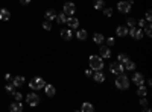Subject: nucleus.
<instances>
[{
    "label": "nucleus",
    "mask_w": 152,
    "mask_h": 112,
    "mask_svg": "<svg viewBox=\"0 0 152 112\" xmlns=\"http://www.w3.org/2000/svg\"><path fill=\"white\" fill-rule=\"evenodd\" d=\"M116 87H117L119 89H128L129 88V79L126 74H117V77H116Z\"/></svg>",
    "instance_id": "f257e3e1"
},
{
    "label": "nucleus",
    "mask_w": 152,
    "mask_h": 112,
    "mask_svg": "<svg viewBox=\"0 0 152 112\" xmlns=\"http://www.w3.org/2000/svg\"><path fill=\"white\" fill-rule=\"evenodd\" d=\"M90 67H91V70L97 71V70H102L103 68V61H102V58L101 56H90Z\"/></svg>",
    "instance_id": "f03ea898"
},
{
    "label": "nucleus",
    "mask_w": 152,
    "mask_h": 112,
    "mask_svg": "<svg viewBox=\"0 0 152 112\" xmlns=\"http://www.w3.org/2000/svg\"><path fill=\"white\" fill-rule=\"evenodd\" d=\"M44 85H46V82H44L41 77H34V79L29 82V88L31 89H43Z\"/></svg>",
    "instance_id": "7ed1b4c3"
},
{
    "label": "nucleus",
    "mask_w": 152,
    "mask_h": 112,
    "mask_svg": "<svg viewBox=\"0 0 152 112\" xmlns=\"http://www.w3.org/2000/svg\"><path fill=\"white\" fill-rule=\"evenodd\" d=\"M131 8H132V2H126V0H123V2H119L117 5V9L123 14H128L131 11Z\"/></svg>",
    "instance_id": "20e7f679"
},
{
    "label": "nucleus",
    "mask_w": 152,
    "mask_h": 112,
    "mask_svg": "<svg viewBox=\"0 0 152 112\" xmlns=\"http://www.w3.org/2000/svg\"><path fill=\"white\" fill-rule=\"evenodd\" d=\"M26 101H28L32 108H34V106H37L38 103H40V97H38V94H35V92L28 94V96H26Z\"/></svg>",
    "instance_id": "39448f33"
},
{
    "label": "nucleus",
    "mask_w": 152,
    "mask_h": 112,
    "mask_svg": "<svg viewBox=\"0 0 152 112\" xmlns=\"http://www.w3.org/2000/svg\"><path fill=\"white\" fill-rule=\"evenodd\" d=\"M128 33H131V37L136 38V39H141L143 38V30L140 27H136V26H134V27H129Z\"/></svg>",
    "instance_id": "423d86ee"
},
{
    "label": "nucleus",
    "mask_w": 152,
    "mask_h": 112,
    "mask_svg": "<svg viewBox=\"0 0 152 112\" xmlns=\"http://www.w3.org/2000/svg\"><path fill=\"white\" fill-rule=\"evenodd\" d=\"M110 70H111L113 74L117 76V74H120V73L125 71V68H123V64H120V62H114V64L110 65Z\"/></svg>",
    "instance_id": "0eeeda50"
},
{
    "label": "nucleus",
    "mask_w": 152,
    "mask_h": 112,
    "mask_svg": "<svg viewBox=\"0 0 152 112\" xmlns=\"http://www.w3.org/2000/svg\"><path fill=\"white\" fill-rule=\"evenodd\" d=\"M75 11H76V8H75V3H71V2H67V3L64 5V14H67L69 17H70V15H73V14H75Z\"/></svg>",
    "instance_id": "6e6552de"
},
{
    "label": "nucleus",
    "mask_w": 152,
    "mask_h": 112,
    "mask_svg": "<svg viewBox=\"0 0 152 112\" xmlns=\"http://www.w3.org/2000/svg\"><path fill=\"white\" fill-rule=\"evenodd\" d=\"M67 24H69V27L70 29H78L79 27V20L78 18H75V17H69V18H67V21H66Z\"/></svg>",
    "instance_id": "1a4fd4ad"
},
{
    "label": "nucleus",
    "mask_w": 152,
    "mask_h": 112,
    "mask_svg": "<svg viewBox=\"0 0 152 112\" xmlns=\"http://www.w3.org/2000/svg\"><path fill=\"white\" fill-rule=\"evenodd\" d=\"M12 85L15 88H19V87H21V85L24 83V77L23 76H15V77H12Z\"/></svg>",
    "instance_id": "9d476101"
},
{
    "label": "nucleus",
    "mask_w": 152,
    "mask_h": 112,
    "mask_svg": "<svg viewBox=\"0 0 152 112\" xmlns=\"http://www.w3.org/2000/svg\"><path fill=\"white\" fill-rule=\"evenodd\" d=\"M93 76V79H94V82H103L105 80V74L102 73V70H97V71H94V74H91Z\"/></svg>",
    "instance_id": "9b49d317"
},
{
    "label": "nucleus",
    "mask_w": 152,
    "mask_h": 112,
    "mask_svg": "<svg viewBox=\"0 0 152 112\" xmlns=\"http://www.w3.org/2000/svg\"><path fill=\"white\" fill-rule=\"evenodd\" d=\"M132 82L136 85H143V82H145V77H143L141 73H136L132 76Z\"/></svg>",
    "instance_id": "f8f14e48"
},
{
    "label": "nucleus",
    "mask_w": 152,
    "mask_h": 112,
    "mask_svg": "<svg viewBox=\"0 0 152 112\" xmlns=\"http://www.w3.org/2000/svg\"><path fill=\"white\" fill-rule=\"evenodd\" d=\"M99 53H101V58H102V59H103V58L108 59V58L111 56V51H110V49L106 47V46H102V47L99 49Z\"/></svg>",
    "instance_id": "ddd939ff"
},
{
    "label": "nucleus",
    "mask_w": 152,
    "mask_h": 112,
    "mask_svg": "<svg viewBox=\"0 0 152 112\" xmlns=\"http://www.w3.org/2000/svg\"><path fill=\"white\" fill-rule=\"evenodd\" d=\"M9 111H12V112H21V111H23L21 101H14L12 105L9 106Z\"/></svg>",
    "instance_id": "4468645a"
},
{
    "label": "nucleus",
    "mask_w": 152,
    "mask_h": 112,
    "mask_svg": "<svg viewBox=\"0 0 152 112\" xmlns=\"http://www.w3.org/2000/svg\"><path fill=\"white\" fill-rule=\"evenodd\" d=\"M61 37L64 38V39H67V41H70L71 37H73V32H71L70 27H69V29H62V30H61Z\"/></svg>",
    "instance_id": "2eb2a0df"
},
{
    "label": "nucleus",
    "mask_w": 152,
    "mask_h": 112,
    "mask_svg": "<svg viewBox=\"0 0 152 112\" xmlns=\"http://www.w3.org/2000/svg\"><path fill=\"white\" fill-rule=\"evenodd\" d=\"M44 91H46V96H49V97H53L55 96V92H56V89H55V87L53 85H44Z\"/></svg>",
    "instance_id": "dca6fc26"
},
{
    "label": "nucleus",
    "mask_w": 152,
    "mask_h": 112,
    "mask_svg": "<svg viewBox=\"0 0 152 112\" xmlns=\"http://www.w3.org/2000/svg\"><path fill=\"white\" fill-rule=\"evenodd\" d=\"M123 68L125 70H128V71H131V70H136V64H134L131 59H126V61L123 62Z\"/></svg>",
    "instance_id": "f3484780"
},
{
    "label": "nucleus",
    "mask_w": 152,
    "mask_h": 112,
    "mask_svg": "<svg viewBox=\"0 0 152 112\" xmlns=\"http://www.w3.org/2000/svg\"><path fill=\"white\" fill-rule=\"evenodd\" d=\"M9 17H11V14H9V11L8 9H0V20L2 21H6V20H9Z\"/></svg>",
    "instance_id": "a211bd4d"
},
{
    "label": "nucleus",
    "mask_w": 152,
    "mask_h": 112,
    "mask_svg": "<svg viewBox=\"0 0 152 112\" xmlns=\"http://www.w3.org/2000/svg\"><path fill=\"white\" fill-rule=\"evenodd\" d=\"M116 33H117L119 37H126L128 35V27H125V26H119V27L116 29Z\"/></svg>",
    "instance_id": "6ab92c4d"
},
{
    "label": "nucleus",
    "mask_w": 152,
    "mask_h": 112,
    "mask_svg": "<svg viewBox=\"0 0 152 112\" xmlns=\"http://www.w3.org/2000/svg\"><path fill=\"white\" fill-rule=\"evenodd\" d=\"M84 112H93L94 111V106L91 105V103H88V101H85V103H82V108H81Z\"/></svg>",
    "instance_id": "aec40b11"
},
{
    "label": "nucleus",
    "mask_w": 152,
    "mask_h": 112,
    "mask_svg": "<svg viewBox=\"0 0 152 112\" xmlns=\"http://www.w3.org/2000/svg\"><path fill=\"white\" fill-rule=\"evenodd\" d=\"M93 41L96 42V44H102V42L105 41V38H103L102 33H94V35H93Z\"/></svg>",
    "instance_id": "412c9836"
},
{
    "label": "nucleus",
    "mask_w": 152,
    "mask_h": 112,
    "mask_svg": "<svg viewBox=\"0 0 152 112\" xmlns=\"http://www.w3.org/2000/svg\"><path fill=\"white\" fill-rule=\"evenodd\" d=\"M55 18H56V12H55V11H53V9L46 11V20L52 21V20H55Z\"/></svg>",
    "instance_id": "4be33fe9"
},
{
    "label": "nucleus",
    "mask_w": 152,
    "mask_h": 112,
    "mask_svg": "<svg viewBox=\"0 0 152 112\" xmlns=\"http://www.w3.org/2000/svg\"><path fill=\"white\" fill-rule=\"evenodd\" d=\"M67 18H69V15H67V14H64V12L59 14V15H56V21H58L59 24H64V23L67 21Z\"/></svg>",
    "instance_id": "5701e85b"
},
{
    "label": "nucleus",
    "mask_w": 152,
    "mask_h": 112,
    "mask_svg": "<svg viewBox=\"0 0 152 112\" xmlns=\"http://www.w3.org/2000/svg\"><path fill=\"white\" fill-rule=\"evenodd\" d=\"M76 37H78V39H82V41H84V39L87 38V32H85L84 29H79V30L76 32Z\"/></svg>",
    "instance_id": "b1692460"
},
{
    "label": "nucleus",
    "mask_w": 152,
    "mask_h": 112,
    "mask_svg": "<svg viewBox=\"0 0 152 112\" xmlns=\"http://www.w3.org/2000/svg\"><path fill=\"white\" fill-rule=\"evenodd\" d=\"M103 8H105L103 0H94V9H103Z\"/></svg>",
    "instance_id": "393cba45"
},
{
    "label": "nucleus",
    "mask_w": 152,
    "mask_h": 112,
    "mask_svg": "<svg viewBox=\"0 0 152 112\" xmlns=\"http://www.w3.org/2000/svg\"><path fill=\"white\" fill-rule=\"evenodd\" d=\"M146 92H148V89L143 87V85H138V89H137V94L138 96H141V97H145L146 96Z\"/></svg>",
    "instance_id": "a878e982"
},
{
    "label": "nucleus",
    "mask_w": 152,
    "mask_h": 112,
    "mask_svg": "<svg viewBox=\"0 0 152 112\" xmlns=\"http://www.w3.org/2000/svg\"><path fill=\"white\" fill-rule=\"evenodd\" d=\"M143 29L146 30V35H148V37H151V33H152V32H151V29H152V27H151V21H146V24L143 26Z\"/></svg>",
    "instance_id": "bb28decb"
},
{
    "label": "nucleus",
    "mask_w": 152,
    "mask_h": 112,
    "mask_svg": "<svg viewBox=\"0 0 152 112\" xmlns=\"http://www.w3.org/2000/svg\"><path fill=\"white\" fill-rule=\"evenodd\" d=\"M128 59V56L125 55V53H119V56H117V62H120V64H123L125 61Z\"/></svg>",
    "instance_id": "cd10ccee"
},
{
    "label": "nucleus",
    "mask_w": 152,
    "mask_h": 112,
    "mask_svg": "<svg viewBox=\"0 0 152 112\" xmlns=\"http://www.w3.org/2000/svg\"><path fill=\"white\" fill-rule=\"evenodd\" d=\"M103 14H105V17H111L113 15V9L111 8H103Z\"/></svg>",
    "instance_id": "c85d7f7f"
},
{
    "label": "nucleus",
    "mask_w": 152,
    "mask_h": 112,
    "mask_svg": "<svg viewBox=\"0 0 152 112\" xmlns=\"http://www.w3.org/2000/svg\"><path fill=\"white\" fill-rule=\"evenodd\" d=\"M43 29H46V30H50V29H52V24H50L49 20H46V21L43 23Z\"/></svg>",
    "instance_id": "c756f323"
},
{
    "label": "nucleus",
    "mask_w": 152,
    "mask_h": 112,
    "mask_svg": "<svg viewBox=\"0 0 152 112\" xmlns=\"http://www.w3.org/2000/svg\"><path fill=\"white\" fill-rule=\"evenodd\" d=\"M12 96H14V100H15V101H21V94H20V92H15V91H14Z\"/></svg>",
    "instance_id": "7c9ffc66"
},
{
    "label": "nucleus",
    "mask_w": 152,
    "mask_h": 112,
    "mask_svg": "<svg viewBox=\"0 0 152 112\" xmlns=\"http://www.w3.org/2000/svg\"><path fill=\"white\" fill-rule=\"evenodd\" d=\"M14 88H15V87H14L12 83H8L5 89H6V92H11V94H12V92H14Z\"/></svg>",
    "instance_id": "2f4dec72"
},
{
    "label": "nucleus",
    "mask_w": 152,
    "mask_h": 112,
    "mask_svg": "<svg viewBox=\"0 0 152 112\" xmlns=\"http://www.w3.org/2000/svg\"><path fill=\"white\" fill-rule=\"evenodd\" d=\"M136 26V20L134 18H128V27H134Z\"/></svg>",
    "instance_id": "473e14b6"
},
{
    "label": "nucleus",
    "mask_w": 152,
    "mask_h": 112,
    "mask_svg": "<svg viewBox=\"0 0 152 112\" xmlns=\"http://www.w3.org/2000/svg\"><path fill=\"white\" fill-rule=\"evenodd\" d=\"M151 20H152V12L148 11V12H146V21H151Z\"/></svg>",
    "instance_id": "72a5a7b5"
},
{
    "label": "nucleus",
    "mask_w": 152,
    "mask_h": 112,
    "mask_svg": "<svg viewBox=\"0 0 152 112\" xmlns=\"http://www.w3.org/2000/svg\"><path fill=\"white\" fill-rule=\"evenodd\" d=\"M114 38H108V39H106V44H108V46H114Z\"/></svg>",
    "instance_id": "f704fd0d"
},
{
    "label": "nucleus",
    "mask_w": 152,
    "mask_h": 112,
    "mask_svg": "<svg viewBox=\"0 0 152 112\" xmlns=\"http://www.w3.org/2000/svg\"><path fill=\"white\" fill-rule=\"evenodd\" d=\"M140 105H141V106H143V108H145V106H146V105H148V100H146V99H145V97H143V99H141V100H140Z\"/></svg>",
    "instance_id": "c9c22d12"
},
{
    "label": "nucleus",
    "mask_w": 152,
    "mask_h": 112,
    "mask_svg": "<svg viewBox=\"0 0 152 112\" xmlns=\"http://www.w3.org/2000/svg\"><path fill=\"white\" fill-rule=\"evenodd\" d=\"M145 24H146V20H143V18H141V20L138 21V26H140V29H143V26H145Z\"/></svg>",
    "instance_id": "e433bc0d"
},
{
    "label": "nucleus",
    "mask_w": 152,
    "mask_h": 112,
    "mask_svg": "<svg viewBox=\"0 0 152 112\" xmlns=\"http://www.w3.org/2000/svg\"><path fill=\"white\" fill-rule=\"evenodd\" d=\"M5 79H6V80H8V82H9V80H11V79H12V76H11V74H9V73H8V74H5Z\"/></svg>",
    "instance_id": "4c0bfd02"
},
{
    "label": "nucleus",
    "mask_w": 152,
    "mask_h": 112,
    "mask_svg": "<svg viewBox=\"0 0 152 112\" xmlns=\"http://www.w3.org/2000/svg\"><path fill=\"white\" fill-rule=\"evenodd\" d=\"M20 3H21V5H29L31 0H20Z\"/></svg>",
    "instance_id": "58836bf2"
},
{
    "label": "nucleus",
    "mask_w": 152,
    "mask_h": 112,
    "mask_svg": "<svg viewBox=\"0 0 152 112\" xmlns=\"http://www.w3.org/2000/svg\"><path fill=\"white\" fill-rule=\"evenodd\" d=\"M85 74H87V76H91V74H93V70H91V68H88V70L85 71Z\"/></svg>",
    "instance_id": "ea45409f"
}]
</instances>
